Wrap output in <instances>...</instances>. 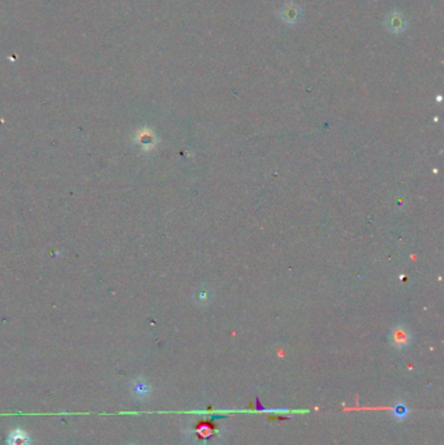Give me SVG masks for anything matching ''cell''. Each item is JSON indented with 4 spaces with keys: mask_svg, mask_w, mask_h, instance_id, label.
Masks as SVG:
<instances>
[{
    "mask_svg": "<svg viewBox=\"0 0 444 445\" xmlns=\"http://www.w3.org/2000/svg\"><path fill=\"white\" fill-rule=\"evenodd\" d=\"M391 341L392 344L397 348H404V346H407L411 341V336L408 334V331L403 327H399V328H396L393 332H392L391 336Z\"/></svg>",
    "mask_w": 444,
    "mask_h": 445,
    "instance_id": "obj_1",
    "label": "cell"
},
{
    "mask_svg": "<svg viewBox=\"0 0 444 445\" xmlns=\"http://www.w3.org/2000/svg\"><path fill=\"white\" fill-rule=\"evenodd\" d=\"M408 414V409L405 408V405H397L395 409V416L397 418H405Z\"/></svg>",
    "mask_w": 444,
    "mask_h": 445,
    "instance_id": "obj_2",
    "label": "cell"
}]
</instances>
